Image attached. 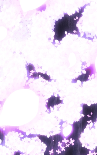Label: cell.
I'll return each instance as SVG.
<instances>
[{
	"instance_id": "cell-2",
	"label": "cell",
	"mask_w": 97,
	"mask_h": 155,
	"mask_svg": "<svg viewBox=\"0 0 97 155\" xmlns=\"http://www.w3.org/2000/svg\"><path fill=\"white\" fill-rule=\"evenodd\" d=\"M25 68H26V70L27 72V77L28 78L29 74L30 73L31 71L32 70L33 71H35V67L33 64L29 63L27 64V66L26 65Z\"/></svg>"
},
{
	"instance_id": "cell-4",
	"label": "cell",
	"mask_w": 97,
	"mask_h": 155,
	"mask_svg": "<svg viewBox=\"0 0 97 155\" xmlns=\"http://www.w3.org/2000/svg\"><path fill=\"white\" fill-rule=\"evenodd\" d=\"M34 78V79H38L39 78V77L38 73L35 71L28 78V80H29L30 78Z\"/></svg>"
},
{
	"instance_id": "cell-3",
	"label": "cell",
	"mask_w": 97,
	"mask_h": 155,
	"mask_svg": "<svg viewBox=\"0 0 97 155\" xmlns=\"http://www.w3.org/2000/svg\"><path fill=\"white\" fill-rule=\"evenodd\" d=\"M38 75H40L41 77H42L44 79H45L46 81H51L52 80L50 78V75H48L46 74V73L44 74L40 72H38Z\"/></svg>"
},
{
	"instance_id": "cell-1",
	"label": "cell",
	"mask_w": 97,
	"mask_h": 155,
	"mask_svg": "<svg viewBox=\"0 0 97 155\" xmlns=\"http://www.w3.org/2000/svg\"><path fill=\"white\" fill-rule=\"evenodd\" d=\"M89 75H90L89 74L86 72L85 74L82 73L81 75L78 76L77 78V80H79L81 82L86 81L89 80L88 78Z\"/></svg>"
}]
</instances>
